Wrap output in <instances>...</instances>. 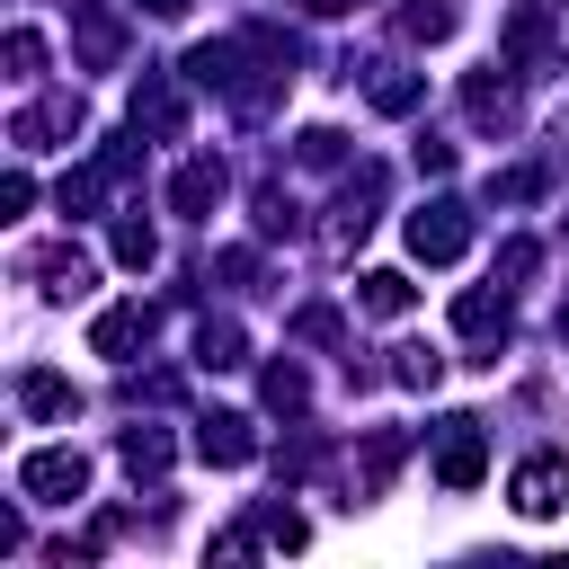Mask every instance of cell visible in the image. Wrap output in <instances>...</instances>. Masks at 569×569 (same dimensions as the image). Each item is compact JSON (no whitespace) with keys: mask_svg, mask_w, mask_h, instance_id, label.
<instances>
[{"mask_svg":"<svg viewBox=\"0 0 569 569\" xmlns=\"http://www.w3.org/2000/svg\"><path fill=\"white\" fill-rule=\"evenodd\" d=\"M542 44H551V9L525 0V9L507 18V53H516V62H542Z\"/></svg>","mask_w":569,"mask_h":569,"instance_id":"obj_13","label":"cell"},{"mask_svg":"<svg viewBox=\"0 0 569 569\" xmlns=\"http://www.w3.org/2000/svg\"><path fill=\"white\" fill-rule=\"evenodd\" d=\"M356 302H365L373 320H400V311L418 302V284H409L400 267H373V276H356Z\"/></svg>","mask_w":569,"mask_h":569,"instance_id":"obj_10","label":"cell"},{"mask_svg":"<svg viewBox=\"0 0 569 569\" xmlns=\"http://www.w3.org/2000/svg\"><path fill=\"white\" fill-rule=\"evenodd\" d=\"M391 356H400V365H391V373H400V382H409V391H418V382H436V373H445V356H436V347H391Z\"/></svg>","mask_w":569,"mask_h":569,"instance_id":"obj_21","label":"cell"},{"mask_svg":"<svg viewBox=\"0 0 569 569\" xmlns=\"http://www.w3.org/2000/svg\"><path fill=\"white\" fill-rule=\"evenodd\" d=\"M116 453H124V471H133V480H160V471H169V436H160V427H124V445H116Z\"/></svg>","mask_w":569,"mask_h":569,"instance_id":"obj_15","label":"cell"},{"mask_svg":"<svg viewBox=\"0 0 569 569\" xmlns=\"http://www.w3.org/2000/svg\"><path fill=\"white\" fill-rule=\"evenodd\" d=\"M302 160H311V169H329V160H338V133H329V124H311V133H302Z\"/></svg>","mask_w":569,"mask_h":569,"instance_id":"obj_28","label":"cell"},{"mask_svg":"<svg viewBox=\"0 0 569 569\" xmlns=\"http://www.w3.org/2000/svg\"><path fill=\"white\" fill-rule=\"evenodd\" d=\"M36 62H44V36H36V27H9V71H18V80H27V71H36Z\"/></svg>","mask_w":569,"mask_h":569,"instance_id":"obj_23","label":"cell"},{"mask_svg":"<svg viewBox=\"0 0 569 569\" xmlns=\"http://www.w3.org/2000/svg\"><path fill=\"white\" fill-rule=\"evenodd\" d=\"M133 9H151V18H187V0H133Z\"/></svg>","mask_w":569,"mask_h":569,"instance_id":"obj_30","label":"cell"},{"mask_svg":"<svg viewBox=\"0 0 569 569\" xmlns=\"http://www.w3.org/2000/svg\"><path fill=\"white\" fill-rule=\"evenodd\" d=\"M80 53L107 62V53H116V27H107V18H80Z\"/></svg>","mask_w":569,"mask_h":569,"instance_id":"obj_26","label":"cell"},{"mask_svg":"<svg viewBox=\"0 0 569 569\" xmlns=\"http://www.w3.org/2000/svg\"><path fill=\"white\" fill-rule=\"evenodd\" d=\"M44 133H80V98H44V107L18 116V142H27V151H36Z\"/></svg>","mask_w":569,"mask_h":569,"instance_id":"obj_14","label":"cell"},{"mask_svg":"<svg viewBox=\"0 0 569 569\" xmlns=\"http://www.w3.org/2000/svg\"><path fill=\"white\" fill-rule=\"evenodd\" d=\"M258 533H267V542H284V551H302V533H311V525H302L293 507H267V525H258Z\"/></svg>","mask_w":569,"mask_h":569,"instance_id":"obj_24","label":"cell"},{"mask_svg":"<svg viewBox=\"0 0 569 569\" xmlns=\"http://www.w3.org/2000/svg\"><path fill=\"white\" fill-rule=\"evenodd\" d=\"M151 258H160L151 222H116V267H151Z\"/></svg>","mask_w":569,"mask_h":569,"instance_id":"obj_18","label":"cell"},{"mask_svg":"<svg viewBox=\"0 0 569 569\" xmlns=\"http://www.w3.org/2000/svg\"><path fill=\"white\" fill-rule=\"evenodd\" d=\"M507 498H516V516H560L569 507V453H533V462H516V480H507Z\"/></svg>","mask_w":569,"mask_h":569,"instance_id":"obj_2","label":"cell"},{"mask_svg":"<svg viewBox=\"0 0 569 569\" xmlns=\"http://www.w3.org/2000/svg\"><path fill=\"white\" fill-rule=\"evenodd\" d=\"M27 204H36V178L9 169V178H0V213H27Z\"/></svg>","mask_w":569,"mask_h":569,"instance_id":"obj_27","label":"cell"},{"mask_svg":"<svg viewBox=\"0 0 569 569\" xmlns=\"http://www.w3.org/2000/svg\"><path fill=\"white\" fill-rule=\"evenodd\" d=\"M36 276H44V293H53V302H80L98 267H89V249H44V258H36Z\"/></svg>","mask_w":569,"mask_h":569,"instance_id":"obj_9","label":"cell"},{"mask_svg":"<svg viewBox=\"0 0 569 569\" xmlns=\"http://www.w3.org/2000/svg\"><path fill=\"white\" fill-rule=\"evenodd\" d=\"M462 98H471V116H480V124H507V89H498L489 71H480V80H471Z\"/></svg>","mask_w":569,"mask_h":569,"instance_id":"obj_22","label":"cell"},{"mask_svg":"<svg viewBox=\"0 0 569 569\" xmlns=\"http://www.w3.org/2000/svg\"><path fill=\"white\" fill-rule=\"evenodd\" d=\"M169 204H178V213H213V204H222V160H187V169L169 178Z\"/></svg>","mask_w":569,"mask_h":569,"instance_id":"obj_8","label":"cell"},{"mask_svg":"<svg viewBox=\"0 0 569 569\" xmlns=\"http://www.w3.org/2000/svg\"><path fill=\"white\" fill-rule=\"evenodd\" d=\"M302 9H320V18H338V9H347V0H302Z\"/></svg>","mask_w":569,"mask_h":569,"instance_id":"obj_31","label":"cell"},{"mask_svg":"<svg viewBox=\"0 0 569 569\" xmlns=\"http://www.w3.org/2000/svg\"><path fill=\"white\" fill-rule=\"evenodd\" d=\"M400 445H409V436H391V427H382V436L365 445V489H382V480L400 471Z\"/></svg>","mask_w":569,"mask_h":569,"instance_id":"obj_19","label":"cell"},{"mask_svg":"<svg viewBox=\"0 0 569 569\" xmlns=\"http://www.w3.org/2000/svg\"><path fill=\"white\" fill-rule=\"evenodd\" d=\"M533 187H542V178H533V169H507V178H489V196H507V204H525V196H533Z\"/></svg>","mask_w":569,"mask_h":569,"instance_id":"obj_29","label":"cell"},{"mask_svg":"<svg viewBox=\"0 0 569 569\" xmlns=\"http://www.w3.org/2000/svg\"><path fill=\"white\" fill-rule=\"evenodd\" d=\"M462 249H471V222H462V204H453V196H436V204H418V213H409V258L453 267Z\"/></svg>","mask_w":569,"mask_h":569,"instance_id":"obj_1","label":"cell"},{"mask_svg":"<svg viewBox=\"0 0 569 569\" xmlns=\"http://www.w3.org/2000/svg\"><path fill=\"white\" fill-rule=\"evenodd\" d=\"M18 400H27V418H71V409H80V391H71L62 373H44V365L18 373Z\"/></svg>","mask_w":569,"mask_h":569,"instance_id":"obj_11","label":"cell"},{"mask_svg":"<svg viewBox=\"0 0 569 569\" xmlns=\"http://www.w3.org/2000/svg\"><path fill=\"white\" fill-rule=\"evenodd\" d=\"M560 347H569V302H560Z\"/></svg>","mask_w":569,"mask_h":569,"instance_id":"obj_32","label":"cell"},{"mask_svg":"<svg viewBox=\"0 0 569 569\" xmlns=\"http://www.w3.org/2000/svg\"><path fill=\"white\" fill-rule=\"evenodd\" d=\"M258 391H267V409H302V400H311L302 365H267V382H258Z\"/></svg>","mask_w":569,"mask_h":569,"instance_id":"obj_17","label":"cell"},{"mask_svg":"<svg viewBox=\"0 0 569 569\" xmlns=\"http://www.w3.org/2000/svg\"><path fill=\"white\" fill-rule=\"evenodd\" d=\"M196 365H213V373H231V365H249V356H240V329H231V320H213V329L196 338Z\"/></svg>","mask_w":569,"mask_h":569,"instance_id":"obj_16","label":"cell"},{"mask_svg":"<svg viewBox=\"0 0 569 569\" xmlns=\"http://www.w3.org/2000/svg\"><path fill=\"white\" fill-rule=\"evenodd\" d=\"M142 338H151V311H142V302H107V311L89 320V356H116V365H124Z\"/></svg>","mask_w":569,"mask_h":569,"instance_id":"obj_6","label":"cell"},{"mask_svg":"<svg viewBox=\"0 0 569 569\" xmlns=\"http://www.w3.org/2000/svg\"><path fill=\"white\" fill-rule=\"evenodd\" d=\"M196 453H204L213 471H240V462L258 453V436H249L240 409H204V418H196Z\"/></svg>","mask_w":569,"mask_h":569,"instance_id":"obj_5","label":"cell"},{"mask_svg":"<svg viewBox=\"0 0 569 569\" xmlns=\"http://www.w3.org/2000/svg\"><path fill=\"white\" fill-rule=\"evenodd\" d=\"M453 329H462V338H489V329H507V284H471V293L453 302Z\"/></svg>","mask_w":569,"mask_h":569,"instance_id":"obj_12","label":"cell"},{"mask_svg":"<svg viewBox=\"0 0 569 569\" xmlns=\"http://www.w3.org/2000/svg\"><path fill=\"white\" fill-rule=\"evenodd\" d=\"M480 471H489L480 418H445V436H436V480H445V489H480Z\"/></svg>","mask_w":569,"mask_h":569,"instance_id":"obj_3","label":"cell"},{"mask_svg":"<svg viewBox=\"0 0 569 569\" xmlns=\"http://www.w3.org/2000/svg\"><path fill=\"white\" fill-rule=\"evenodd\" d=\"M178 124H187V107H178V89H169V80L151 71V80L133 89V133H160V142H169Z\"/></svg>","mask_w":569,"mask_h":569,"instance_id":"obj_7","label":"cell"},{"mask_svg":"<svg viewBox=\"0 0 569 569\" xmlns=\"http://www.w3.org/2000/svg\"><path fill=\"white\" fill-rule=\"evenodd\" d=\"M373 107H382V116H409V107H418V80H409V71H382V80H373Z\"/></svg>","mask_w":569,"mask_h":569,"instance_id":"obj_20","label":"cell"},{"mask_svg":"<svg viewBox=\"0 0 569 569\" xmlns=\"http://www.w3.org/2000/svg\"><path fill=\"white\" fill-rule=\"evenodd\" d=\"M18 489H27V498H53V507H71V498L89 489V462H80L71 445H44V453H27V462H18Z\"/></svg>","mask_w":569,"mask_h":569,"instance_id":"obj_4","label":"cell"},{"mask_svg":"<svg viewBox=\"0 0 569 569\" xmlns=\"http://www.w3.org/2000/svg\"><path fill=\"white\" fill-rule=\"evenodd\" d=\"M400 27H409V36H427V44H436V36H453V9H427V0H418V9H409V18H400Z\"/></svg>","mask_w":569,"mask_h":569,"instance_id":"obj_25","label":"cell"}]
</instances>
